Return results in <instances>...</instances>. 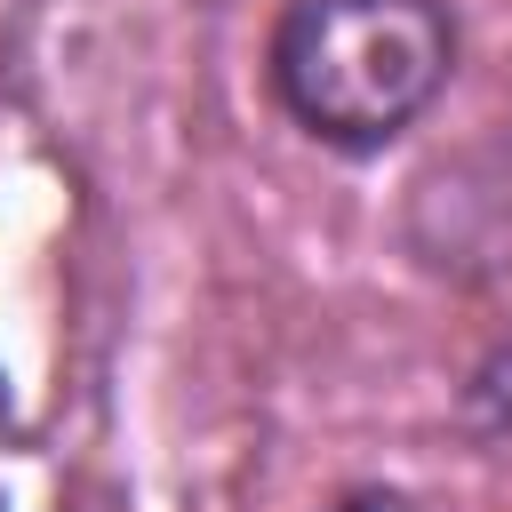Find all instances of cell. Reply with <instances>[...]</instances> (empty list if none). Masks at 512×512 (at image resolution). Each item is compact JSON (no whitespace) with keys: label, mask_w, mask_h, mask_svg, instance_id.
<instances>
[{"label":"cell","mask_w":512,"mask_h":512,"mask_svg":"<svg viewBox=\"0 0 512 512\" xmlns=\"http://www.w3.org/2000/svg\"><path fill=\"white\" fill-rule=\"evenodd\" d=\"M456 424H464V440H472L480 456L512 464V336H496V344L472 360V376H464V392H456Z\"/></svg>","instance_id":"obj_2"},{"label":"cell","mask_w":512,"mask_h":512,"mask_svg":"<svg viewBox=\"0 0 512 512\" xmlns=\"http://www.w3.org/2000/svg\"><path fill=\"white\" fill-rule=\"evenodd\" d=\"M456 72L448 0H288L272 24L280 112L336 152H384L408 136Z\"/></svg>","instance_id":"obj_1"},{"label":"cell","mask_w":512,"mask_h":512,"mask_svg":"<svg viewBox=\"0 0 512 512\" xmlns=\"http://www.w3.org/2000/svg\"><path fill=\"white\" fill-rule=\"evenodd\" d=\"M320 512H424L416 496H400V488H344L336 504H320Z\"/></svg>","instance_id":"obj_3"}]
</instances>
